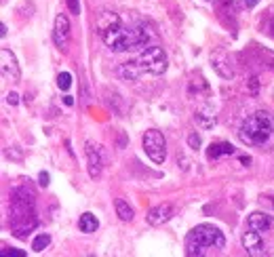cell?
<instances>
[{"instance_id":"obj_1","label":"cell","mask_w":274,"mask_h":257,"mask_svg":"<svg viewBox=\"0 0 274 257\" xmlns=\"http://www.w3.org/2000/svg\"><path fill=\"white\" fill-rule=\"evenodd\" d=\"M101 38H104L106 47L112 51V53H123V51L135 49V47H146L154 34L148 32V26L141 22L137 26H123L120 17L112 26H108L106 30H101Z\"/></svg>"},{"instance_id":"obj_2","label":"cell","mask_w":274,"mask_h":257,"mask_svg":"<svg viewBox=\"0 0 274 257\" xmlns=\"http://www.w3.org/2000/svg\"><path fill=\"white\" fill-rule=\"evenodd\" d=\"M34 198V192L28 190L26 186L15 188L11 192V230L17 238H26L38 223Z\"/></svg>"},{"instance_id":"obj_3","label":"cell","mask_w":274,"mask_h":257,"mask_svg":"<svg viewBox=\"0 0 274 257\" xmlns=\"http://www.w3.org/2000/svg\"><path fill=\"white\" fill-rule=\"evenodd\" d=\"M226 238L219 228L211 223H200L192 228L186 236V255L190 257H202L209 251H219L224 249Z\"/></svg>"},{"instance_id":"obj_4","label":"cell","mask_w":274,"mask_h":257,"mask_svg":"<svg viewBox=\"0 0 274 257\" xmlns=\"http://www.w3.org/2000/svg\"><path fill=\"white\" fill-rule=\"evenodd\" d=\"M274 133V120L268 112L257 110L251 116L242 120V125L238 129V137L247 146H263Z\"/></svg>"},{"instance_id":"obj_5","label":"cell","mask_w":274,"mask_h":257,"mask_svg":"<svg viewBox=\"0 0 274 257\" xmlns=\"http://www.w3.org/2000/svg\"><path fill=\"white\" fill-rule=\"evenodd\" d=\"M135 61L141 68V72H148V74H154V76L165 74L167 70V55L158 45H146Z\"/></svg>"},{"instance_id":"obj_6","label":"cell","mask_w":274,"mask_h":257,"mask_svg":"<svg viewBox=\"0 0 274 257\" xmlns=\"http://www.w3.org/2000/svg\"><path fill=\"white\" fill-rule=\"evenodd\" d=\"M141 143H144V150H146V154L150 156L152 162H156V164L165 162V158H167V139L160 131H156V129L146 131Z\"/></svg>"},{"instance_id":"obj_7","label":"cell","mask_w":274,"mask_h":257,"mask_svg":"<svg viewBox=\"0 0 274 257\" xmlns=\"http://www.w3.org/2000/svg\"><path fill=\"white\" fill-rule=\"evenodd\" d=\"M0 70H3V76L7 80H13V82H19L22 78V70H19V64H17V57L11 49H3L0 51Z\"/></svg>"},{"instance_id":"obj_8","label":"cell","mask_w":274,"mask_h":257,"mask_svg":"<svg viewBox=\"0 0 274 257\" xmlns=\"http://www.w3.org/2000/svg\"><path fill=\"white\" fill-rule=\"evenodd\" d=\"M53 40H55V47L59 51H68V45H70V19L64 13H59L55 17Z\"/></svg>"},{"instance_id":"obj_9","label":"cell","mask_w":274,"mask_h":257,"mask_svg":"<svg viewBox=\"0 0 274 257\" xmlns=\"http://www.w3.org/2000/svg\"><path fill=\"white\" fill-rule=\"evenodd\" d=\"M87 152V162H89V175L91 177H99L101 175V169H104V156H101V148L93 141H87L85 146Z\"/></svg>"},{"instance_id":"obj_10","label":"cell","mask_w":274,"mask_h":257,"mask_svg":"<svg viewBox=\"0 0 274 257\" xmlns=\"http://www.w3.org/2000/svg\"><path fill=\"white\" fill-rule=\"evenodd\" d=\"M240 242H242V246H245L247 255L257 257V255L266 253V249H263V240H261V232H257V230H251V228H249V232L242 234Z\"/></svg>"},{"instance_id":"obj_11","label":"cell","mask_w":274,"mask_h":257,"mask_svg":"<svg viewBox=\"0 0 274 257\" xmlns=\"http://www.w3.org/2000/svg\"><path fill=\"white\" fill-rule=\"evenodd\" d=\"M171 217H173V207H171L169 202H162V204H156V207H152L146 215V221L150 225H162L167 223Z\"/></svg>"},{"instance_id":"obj_12","label":"cell","mask_w":274,"mask_h":257,"mask_svg":"<svg viewBox=\"0 0 274 257\" xmlns=\"http://www.w3.org/2000/svg\"><path fill=\"white\" fill-rule=\"evenodd\" d=\"M247 228L257 230V232H268L272 228V217L263 211H253L247 217Z\"/></svg>"},{"instance_id":"obj_13","label":"cell","mask_w":274,"mask_h":257,"mask_svg":"<svg viewBox=\"0 0 274 257\" xmlns=\"http://www.w3.org/2000/svg\"><path fill=\"white\" fill-rule=\"evenodd\" d=\"M211 64H213V68L217 70V74H219L221 78H232V76H234V72H232V68H230V64H228V57H226L224 51H217L215 55H211Z\"/></svg>"},{"instance_id":"obj_14","label":"cell","mask_w":274,"mask_h":257,"mask_svg":"<svg viewBox=\"0 0 274 257\" xmlns=\"http://www.w3.org/2000/svg\"><path fill=\"white\" fill-rule=\"evenodd\" d=\"M232 154H234V146H232V143H226V141L211 143L209 150H207V156H209L211 160L221 158V156H232Z\"/></svg>"},{"instance_id":"obj_15","label":"cell","mask_w":274,"mask_h":257,"mask_svg":"<svg viewBox=\"0 0 274 257\" xmlns=\"http://www.w3.org/2000/svg\"><path fill=\"white\" fill-rule=\"evenodd\" d=\"M139 74H141V68L137 66V61H125V64L118 68V76L125 80H137Z\"/></svg>"},{"instance_id":"obj_16","label":"cell","mask_w":274,"mask_h":257,"mask_svg":"<svg viewBox=\"0 0 274 257\" xmlns=\"http://www.w3.org/2000/svg\"><path fill=\"white\" fill-rule=\"evenodd\" d=\"M78 228H80V232L91 234V232H95L99 228V221H97V217L93 213H83L80 215V219H78Z\"/></svg>"},{"instance_id":"obj_17","label":"cell","mask_w":274,"mask_h":257,"mask_svg":"<svg viewBox=\"0 0 274 257\" xmlns=\"http://www.w3.org/2000/svg\"><path fill=\"white\" fill-rule=\"evenodd\" d=\"M114 207H116V215H118V217L123 219V221H131V219H133V209L129 207V202H127V200L116 198Z\"/></svg>"},{"instance_id":"obj_18","label":"cell","mask_w":274,"mask_h":257,"mask_svg":"<svg viewBox=\"0 0 274 257\" xmlns=\"http://www.w3.org/2000/svg\"><path fill=\"white\" fill-rule=\"evenodd\" d=\"M194 120L198 122V127H202V129H211L213 125H215V116H213L209 110H198L194 114Z\"/></svg>"},{"instance_id":"obj_19","label":"cell","mask_w":274,"mask_h":257,"mask_svg":"<svg viewBox=\"0 0 274 257\" xmlns=\"http://www.w3.org/2000/svg\"><path fill=\"white\" fill-rule=\"evenodd\" d=\"M49 244H51V236L49 234H38L36 238H34V242H32V249L36 253H43Z\"/></svg>"},{"instance_id":"obj_20","label":"cell","mask_w":274,"mask_h":257,"mask_svg":"<svg viewBox=\"0 0 274 257\" xmlns=\"http://www.w3.org/2000/svg\"><path fill=\"white\" fill-rule=\"evenodd\" d=\"M57 87L62 91H68L72 87V74H70V72H62V74L57 76Z\"/></svg>"},{"instance_id":"obj_21","label":"cell","mask_w":274,"mask_h":257,"mask_svg":"<svg viewBox=\"0 0 274 257\" xmlns=\"http://www.w3.org/2000/svg\"><path fill=\"white\" fill-rule=\"evenodd\" d=\"M255 51H257V55L263 59V64H266V66H270V68H274V51L261 49V47H257Z\"/></svg>"},{"instance_id":"obj_22","label":"cell","mask_w":274,"mask_h":257,"mask_svg":"<svg viewBox=\"0 0 274 257\" xmlns=\"http://www.w3.org/2000/svg\"><path fill=\"white\" fill-rule=\"evenodd\" d=\"M200 135H198V133H190V135H188V146L192 148V150H198L200 148Z\"/></svg>"},{"instance_id":"obj_23","label":"cell","mask_w":274,"mask_h":257,"mask_svg":"<svg viewBox=\"0 0 274 257\" xmlns=\"http://www.w3.org/2000/svg\"><path fill=\"white\" fill-rule=\"evenodd\" d=\"M3 257H26L24 251H19V249H9V246H3Z\"/></svg>"},{"instance_id":"obj_24","label":"cell","mask_w":274,"mask_h":257,"mask_svg":"<svg viewBox=\"0 0 274 257\" xmlns=\"http://www.w3.org/2000/svg\"><path fill=\"white\" fill-rule=\"evenodd\" d=\"M257 89H259V80L255 76L249 78V95L251 97H257Z\"/></svg>"},{"instance_id":"obj_25","label":"cell","mask_w":274,"mask_h":257,"mask_svg":"<svg viewBox=\"0 0 274 257\" xmlns=\"http://www.w3.org/2000/svg\"><path fill=\"white\" fill-rule=\"evenodd\" d=\"M66 5L70 9V13L72 15H80V3L78 0H66Z\"/></svg>"},{"instance_id":"obj_26","label":"cell","mask_w":274,"mask_h":257,"mask_svg":"<svg viewBox=\"0 0 274 257\" xmlns=\"http://www.w3.org/2000/svg\"><path fill=\"white\" fill-rule=\"evenodd\" d=\"M49 179H51V177H49V173H45V171L38 175V183H40V186H43V188H47V186H49Z\"/></svg>"},{"instance_id":"obj_27","label":"cell","mask_w":274,"mask_h":257,"mask_svg":"<svg viewBox=\"0 0 274 257\" xmlns=\"http://www.w3.org/2000/svg\"><path fill=\"white\" fill-rule=\"evenodd\" d=\"M17 101H19V95H17V93H9V95H7V104L17 106Z\"/></svg>"},{"instance_id":"obj_28","label":"cell","mask_w":274,"mask_h":257,"mask_svg":"<svg viewBox=\"0 0 274 257\" xmlns=\"http://www.w3.org/2000/svg\"><path fill=\"white\" fill-rule=\"evenodd\" d=\"M242 3H245L247 9H253V7H255V5L259 3V0H242Z\"/></svg>"},{"instance_id":"obj_29","label":"cell","mask_w":274,"mask_h":257,"mask_svg":"<svg viewBox=\"0 0 274 257\" xmlns=\"http://www.w3.org/2000/svg\"><path fill=\"white\" fill-rule=\"evenodd\" d=\"M64 104H66V106H72V104H74V99L70 97V95H66V97H64Z\"/></svg>"}]
</instances>
